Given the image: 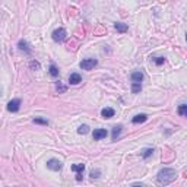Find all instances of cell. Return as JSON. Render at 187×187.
<instances>
[{
    "label": "cell",
    "instance_id": "1",
    "mask_svg": "<svg viewBox=\"0 0 187 187\" xmlns=\"http://www.w3.org/2000/svg\"><path fill=\"white\" fill-rule=\"evenodd\" d=\"M177 177V172L176 170H172V168H162V170L158 172V176H156V180L162 186H167V184H170L176 180Z\"/></svg>",
    "mask_w": 187,
    "mask_h": 187
},
{
    "label": "cell",
    "instance_id": "2",
    "mask_svg": "<svg viewBox=\"0 0 187 187\" xmlns=\"http://www.w3.org/2000/svg\"><path fill=\"white\" fill-rule=\"evenodd\" d=\"M64 38H66V29L64 28H59L53 32V39L56 43H61V41H64Z\"/></svg>",
    "mask_w": 187,
    "mask_h": 187
},
{
    "label": "cell",
    "instance_id": "3",
    "mask_svg": "<svg viewBox=\"0 0 187 187\" xmlns=\"http://www.w3.org/2000/svg\"><path fill=\"white\" fill-rule=\"evenodd\" d=\"M97 64H98V61L95 60V59H85V60L81 61V67H82L83 70H91Z\"/></svg>",
    "mask_w": 187,
    "mask_h": 187
},
{
    "label": "cell",
    "instance_id": "4",
    "mask_svg": "<svg viewBox=\"0 0 187 187\" xmlns=\"http://www.w3.org/2000/svg\"><path fill=\"white\" fill-rule=\"evenodd\" d=\"M19 107H21V99L19 98H15L9 101V104H7V110L10 111V113H16L19 110Z\"/></svg>",
    "mask_w": 187,
    "mask_h": 187
},
{
    "label": "cell",
    "instance_id": "5",
    "mask_svg": "<svg viewBox=\"0 0 187 187\" xmlns=\"http://www.w3.org/2000/svg\"><path fill=\"white\" fill-rule=\"evenodd\" d=\"M92 138L94 140H101V139L107 138V130L105 129H95L92 133Z\"/></svg>",
    "mask_w": 187,
    "mask_h": 187
},
{
    "label": "cell",
    "instance_id": "6",
    "mask_svg": "<svg viewBox=\"0 0 187 187\" xmlns=\"http://www.w3.org/2000/svg\"><path fill=\"white\" fill-rule=\"evenodd\" d=\"M47 167H48L50 170H53V171H59V170H61V162L59 160H50L48 162H47Z\"/></svg>",
    "mask_w": 187,
    "mask_h": 187
},
{
    "label": "cell",
    "instance_id": "7",
    "mask_svg": "<svg viewBox=\"0 0 187 187\" xmlns=\"http://www.w3.org/2000/svg\"><path fill=\"white\" fill-rule=\"evenodd\" d=\"M72 170H73V171H76V172H77L76 180H77V181H81V180H82V172H83V170H85V165H83V164L72 165Z\"/></svg>",
    "mask_w": 187,
    "mask_h": 187
},
{
    "label": "cell",
    "instance_id": "8",
    "mask_svg": "<svg viewBox=\"0 0 187 187\" xmlns=\"http://www.w3.org/2000/svg\"><path fill=\"white\" fill-rule=\"evenodd\" d=\"M69 82L72 85H77V83L82 82V76L79 75V73H72L70 76H69Z\"/></svg>",
    "mask_w": 187,
    "mask_h": 187
},
{
    "label": "cell",
    "instance_id": "9",
    "mask_svg": "<svg viewBox=\"0 0 187 187\" xmlns=\"http://www.w3.org/2000/svg\"><path fill=\"white\" fill-rule=\"evenodd\" d=\"M130 79H132V82H142L143 73L142 72H133L132 75H130Z\"/></svg>",
    "mask_w": 187,
    "mask_h": 187
},
{
    "label": "cell",
    "instance_id": "10",
    "mask_svg": "<svg viewBox=\"0 0 187 187\" xmlns=\"http://www.w3.org/2000/svg\"><path fill=\"white\" fill-rule=\"evenodd\" d=\"M101 116L104 117V118H111V117L114 116V110H113V108H110V107L102 108V111H101Z\"/></svg>",
    "mask_w": 187,
    "mask_h": 187
},
{
    "label": "cell",
    "instance_id": "11",
    "mask_svg": "<svg viewBox=\"0 0 187 187\" xmlns=\"http://www.w3.org/2000/svg\"><path fill=\"white\" fill-rule=\"evenodd\" d=\"M146 118H148V116L146 114H138V116L133 117V123L135 124H139V123H143V121H146Z\"/></svg>",
    "mask_w": 187,
    "mask_h": 187
},
{
    "label": "cell",
    "instance_id": "12",
    "mask_svg": "<svg viewBox=\"0 0 187 187\" xmlns=\"http://www.w3.org/2000/svg\"><path fill=\"white\" fill-rule=\"evenodd\" d=\"M114 28H116L118 32H126L127 29H129V27H127L126 23H121V22H117L114 23Z\"/></svg>",
    "mask_w": 187,
    "mask_h": 187
},
{
    "label": "cell",
    "instance_id": "13",
    "mask_svg": "<svg viewBox=\"0 0 187 187\" xmlns=\"http://www.w3.org/2000/svg\"><path fill=\"white\" fill-rule=\"evenodd\" d=\"M142 89V83L140 82H133L132 83V92L133 94H139Z\"/></svg>",
    "mask_w": 187,
    "mask_h": 187
},
{
    "label": "cell",
    "instance_id": "14",
    "mask_svg": "<svg viewBox=\"0 0 187 187\" xmlns=\"http://www.w3.org/2000/svg\"><path fill=\"white\" fill-rule=\"evenodd\" d=\"M178 114L181 117H186L187 116V105L186 104H181L178 107Z\"/></svg>",
    "mask_w": 187,
    "mask_h": 187
},
{
    "label": "cell",
    "instance_id": "15",
    "mask_svg": "<svg viewBox=\"0 0 187 187\" xmlns=\"http://www.w3.org/2000/svg\"><path fill=\"white\" fill-rule=\"evenodd\" d=\"M88 132H89V127L86 124H82V126H79V129H77V133L79 135H86Z\"/></svg>",
    "mask_w": 187,
    "mask_h": 187
},
{
    "label": "cell",
    "instance_id": "16",
    "mask_svg": "<svg viewBox=\"0 0 187 187\" xmlns=\"http://www.w3.org/2000/svg\"><path fill=\"white\" fill-rule=\"evenodd\" d=\"M154 154V149H151V148H148V149H145V151H143L142 152V156L143 158H145V160H146V158H149V156H151V155Z\"/></svg>",
    "mask_w": 187,
    "mask_h": 187
},
{
    "label": "cell",
    "instance_id": "17",
    "mask_svg": "<svg viewBox=\"0 0 187 187\" xmlns=\"http://www.w3.org/2000/svg\"><path fill=\"white\" fill-rule=\"evenodd\" d=\"M120 132H121V126H116L113 129V139H114V140H116L117 136L120 135Z\"/></svg>",
    "mask_w": 187,
    "mask_h": 187
},
{
    "label": "cell",
    "instance_id": "18",
    "mask_svg": "<svg viewBox=\"0 0 187 187\" xmlns=\"http://www.w3.org/2000/svg\"><path fill=\"white\" fill-rule=\"evenodd\" d=\"M50 75H51V76H59V69H57L54 64L50 66Z\"/></svg>",
    "mask_w": 187,
    "mask_h": 187
},
{
    "label": "cell",
    "instance_id": "19",
    "mask_svg": "<svg viewBox=\"0 0 187 187\" xmlns=\"http://www.w3.org/2000/svg\"><path fill=\"white\" fill-rule=\"evenodd\" d=\"M19 48L21 50H25L27 53H29V48H28V44L25 41H19Z\"/></svg>",
    "mask_w": 187,
    "mask_h": 187
},
{
    "label": "cell",
    "instance_id": "20",
    "mask_svg": "<svg viewBox=\"0 0 187 187\" xmlns=\"http://www.w3.org/2000/svg\"><path fill=\"white\" fill-rule=\"evenodd\" d=\"M34 123H37V124H48V121L44 120V118H34Z\"/></svg>",
    "mask_w": 187,
    "mask_h": 187
},
{
    "label": "cell",
    "instance_id": "21",
    "mask_svg": "<svg viewBox=\"0 0 187 187\" xmlns=\"http://www.w3.org/2000/svg\"><path fill=\"white\" fill-rule=\"evenodd\" d=\"M56 88H57V91H59V92H64V91H66V86H63L60 82L56 85Z\"/></svg>",
    "mask_w": 187,
    "mask_h": 187
},
{
    "label": "cell",
    "instance_id": "22",
    "mask_svg": "<svg viewBox=\"0 0 187 187\" xmlns=\"http://www.w3.org/2000/svg\"><path fill=\"white\" fill-rule=\"evenodd\" d=\"M165 61V59L164 57H158V59H156V60H155V63H156V64H158V66H160V64H162V63H164Z\"/></svg>",
    "mask_w": 187,
    "mask_h": 187
},
{
    "label": "cell",
    "instance_id": "23",
    "mask_svg": "<svg viewBox=\"0 0 187 187\" xmlns=\"http://www.w3.org/2000/svg\"><path fill=\"white\" fill-rule=\"evenodd\" d=\"M31 67L32 69H39V63L38 61H31Z\"/></svg>",
    "mask_w": 187,
    "mask_h": 187
},
{
    "label": "cell",
    "instance_id": "24",
    "mask_svg": "<svg viewBox=\"0 0 187 187\" xmlns=\"http://www.w3.org/2000/svg\"><path fill=\"white\" fill-rule=\"evenodd\" d=\"M91 177H92V178H94V177L97 178V177H98V171H95V172L92 171V172H91Z\"/></svg>",
    "mask_w": 187,
    "mask_h": 187
}]
</instances>
